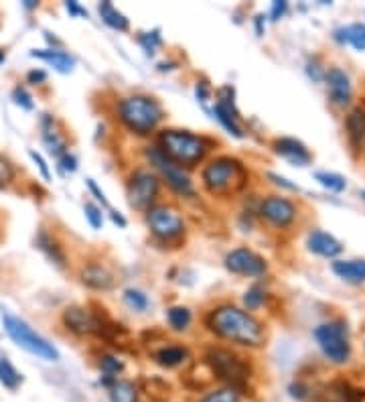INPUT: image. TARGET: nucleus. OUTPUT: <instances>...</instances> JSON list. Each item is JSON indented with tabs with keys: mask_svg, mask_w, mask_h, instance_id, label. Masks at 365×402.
<instances>
[{
	"mask_svg": "<svg viewBox=\"0 0 365 402\" xmlns=\"http://www.w3.org/2000/svg\"><path fill=\"white\" fill-rule=\"evenodd\" d=\"M207 327L221 339L243 348L264 346V325L248 311L233 305H221L207 315Z\"/></svg>",
	"mask_w": 365,
	"mask_h": 402,
	"instance_id": "nucleus-1",
	"label": "nucleus"
},
{
	"mask_svg": "<svg viewBox=\"0 0 365 402\" xmlns=\"http://www.w3.org/2000/svg\"><path fill=\"white\" fill-rule=\"evenodd\" d=\"M201 181L211 195L228 197L242 191L248 183V171L242 163L231 157H217L205 165Z\"/></svg>",
	"mask_w": 365,
	"mask_h": 402,
	"instance_id": "nucleus-2",
	"label": "nucleus"
},
{
	"mask_svg": "<svg viewBox=\"0 0 365 402\" xmlns=\"http://www.w3.org/2000/svg\"><path fill=\"white\" fill-rule=\"evenodd\" d=\"M118 118L130 133L150 134L164 118L162 106L150 96H128L118 102Z\"/></svg>",
	"mask_w": 365,
	"mask_h": 402,
	"instance_id": "nucleus-3",
	"label": "nucleus"
},
{
	"mask_svg": "<svg viewBox=\"0 0 365 402\" xmlns=\"http://www.w3.org/2000/svg\"><path fill=\"white\" fill-rule=\"evenodd\" d=\"M159 143H161L162 153L181 167L183 165L193 167V165L203 161V157L207 155V150L211 147V143L205 136L193 134L189 130H176V128L162 130L161 136H159Z\"/></svg>",
	"mask_w": 365,
	"mask_h": 402,
	"instance_id": "nucleus-4",
	"label": "nucleus"
},
{
	"mask_svg": "<svg viewBox=\"0 0 365 402\" xmlns=\"http://www.w3.org/2000/svg\"><path fill=\"white\" fill-rule=\"evenodd\" d=\"M0 317H2L4 331L9 334V337L18 348H23L28 354L41 358V360H47V362H57L59 360V351L53 348V344H49L43 335L37 334L27 321L14 317L11 313H4V311H2Z\"/></svg>",
	"mask_w": 365,
	"mask_h": 402,
	"instance_id": "nucleus-5",
	"label": "nucleus"
},
{
	"mask_svg": "<svg viewBox=\"0 0 365 402\" xmlns=\"http://www.w3.org/2000/svg\"><path fill=\"white\" fill-rule=\"evenodd\" d=\"M314 339L323 356L335 366H343L351 358V344H349V327L343 319L321 323L314 329Z\"/></svg>",
	"mask_w": 365,
	"mask_h": 402,
	"instance_id": "nucleus-6",
	"label": "nucleus"
},
{
	"mask_svg": "<svg viewBox=\"0 0 365 402\" xmlns=\"http://www.w3.org/2000/svg\"><path fill=\"white\" fill-rule=\"evenodd\" d=\"M205 360L211 366L213 374L219 380L228 382L233 390L245 386V382L250 378V366L238 354L226 348H211L207 351Z\"/></svg>",
	"mask_w": 365,
	"mask_h": 402,
	"instance_id": "nucleus-7",
	"label": "nucleus"
},
{
	"mask_svg": "<svg viewBox=\"0 0 365 402\" xmlns=\"http://www.w3.org/2000/svg\"><path fill=\"white\" fill-rule=\"evenodd\" d=\"M147 159H149L150 165L159 171L162 181L173 189L175 193L183 195V197H191V195L195 193L189 175L183 171L181 165H176L173 159H169V157L162 153L161 147H149V150H147Z\"/></svg>",
	"mask_w": 365,
	"mask_h": 402,
	"instance_id": "nucleus-8",
	"label": "nucleus"
},
{
	"mask_svg": "<svg viewBox=\"0 0 365 402\" xmlns=\"http://www.w3.org/2000/svg\"><path fill=\"white\" fill-rule=\"evenodd\" d=\"M161 191V179L149 169H136L128 183V203L136 212H149Z\"/></svg>",
	"mask_w": 365,
	"mask_h": 402,
	"instance_id": "nucleus-9",
	"label": "nucleus"
},
{
	"mask_svg": "<svg viewBox=\"0 0 365 402\" xmlns=\"http://www.w3.org/2000/svg\"><path fill=\"white\" fill-rule=\"evenodd\" d=\"M147 224L152 236L162 242H175L185 234V222L171 205H152L147 212Z\"/></svg>",
	"mask_w": 365,
	"mask_h": 402,
	"instance_id": "nucleus-10",
	"label": "nucleus"
},
{
	"mask_svg": "<svg viewBox=\"0 0 365 402\" xmlns=\"http://www.w3.org/2000/svg\"><path fill=\"white\" fill-rule=\"evenodd\" d=\"M226 268L233 274L242 277H262L266 274L268 264L260 254H256L250 248H236L226 256Z\"/></svg>",
	"mask_w": 365,
	"mask_h": 402,
	"instance_id": "nucleus-11",
	"label": "nucleus"
},
{
	"mask_svg": "<svg viewBox=\"0 0 365 402\" xmlns=\"http://www.w3.org/2000/svg\"><path fill=\"white\" fill-rule=\"evenodd\" d=\"M258 214L276 228H288L297 220V207H295L292 201L286 200V197L270 195L260 203Z\"/></svg>",
	"mask_w": 365,
	"mask_h": 402,
	"instance_id": "nucleus-12",
	"label": "nucleus"
},
{
	"mask_svg": "<svg viewBox=\"0 0 365 402\" xmlns=\"http://www.w3.org/2000/svg\"><path fill=\"white\" fill-rule=\"evenodd\" d=\"M63 323L68 325V329H71L73 334L80 335H92V334H102L104 331V321L94 315L92 311L83 307H68L63 311Z\"/></svg>",
	"mask_w": 365,
	"mask_h": 402,
	"instance_id": "nucleus-13",
	"label": "nucleus"
},
{
	"mask_svg": "<svg viewBox=\"0 0 365 402\" xmlns=\"http://www.w3.org/2000/svg\"><path fill=\"white\" fill-rule=\"evenodd\" d=\"M324 81H327V92H329L331 102L339 108L349 106L353 96L349 76L343 69H339V67H331L324 73Z\"/></svg>",
	"mask_w": 365,
	"mask_h": 402,
	"instance_id": "nucleus-14",
	"label": "nucleus"
},
{
	"mask_svg": "<svg viewBox=\"0 0 365 402\" xmlns=\"http://www.w3.org/2000/svg\"><path fill=\"white\" fill-rule=\"evenodd\" d=\"M274 150L290 163L295 167H307L311 163L312 155L309 153V148L305 147V143H300L298 138L292 136H282L274 143Z\"/></svg>",
	"mask_w": 365,
	"mask_h": 402,
	"instance_id": "nucleus-15",
	"label": "nucleus"
},
{
	"mask_svg": "<svg viewBox=\"0 0 365 402\" xmlns=\"http://www.w3.org/2000/svg\"><path fill=\"white\" fill-rule=\"evenodd\" d=\"M307 246L312 254L323 256V258H337L343 252V244L323 230H312L307 238Z\"/></svg>",
	"mask_w": 365,
	"mask_h": 402,
	"instance_id": "nucleus-16",
	"label": "nucleus"
},
{
	"mask_svg": "<svg viewBox=\"0 0 365 402\" xmlns=\"http://www.w3.org/2000/svg\"><path fill=\"white\" fill-rule=\"evenodd\" d=\"M213 114H216L217 122L236 138H243V130L242 126L238 124V112H236V106L233 102H230V98H223L219 96V100L213 106Z\"/></svg>",
	"mask_w": 365,
	"mask_h": 402,
	"instance_id": "nucleus-17",
	"label": "nucleus"
},
{
	"mask_svg": "<svg viewBox=\"0 0 365 402\" xmlns=\"http://www.w3.org/2000/svg\"><path fill=\"white\" fill-rule=\"evenodd\" d=\"M333 272L339 279L351 284H364L365 282V260L355 258V260H335L333 264Z\"/></svg>",
	"mask_w": 365,
	"mask_h": 402,
	"instance_id": "nucleus-18",
	"label": "nucleus"
},
{
	"mask_svg": "<svg viewBox=\"0 0 365 402\" xmlns=\"http://www.w3.org/2000/svg\"><path fill=\"white\" fill-rule=\"evenodd\" d=\"M81 281L95 291H108L110 287L114 284V277H112L108 268H104L102 264H90L88 268H83Z\"/></svg>",
	"mask_w": 365,
	"mask_h": 402,
	"instance_id": "nucleus-19",
	"label": "nucleus"
},
{
	"mask_svg": "<svg viewBox=\"0 0 365 402\" xmlns=\"http://www.w3.org/2000/svg\"><path fill=\"white\" fill-rule=\"evenodd\" d=\"M33 57H37L41 61L53 66L59 73H71L73 67H75V59L65 51H59V49H41V51H33Z\"/></svg>",
	"mask_w": 365,
	"mask_h": 402,
	"instance_id": "nucleus-20",
	"label": "nucleus"
},
{
	"mask_svg": "<svg viewBox=\"0 0 365 402\" xmlns=\"http://www.w3.org/2000/svg\"><path fill=\"white\" fill-rule=\"evenodd\" d=\"M361 398H364L361 390H353L349 384L335 382L327 388V392H323L319 402H359Z\"/></svg>",
	"mask_w": 365,
	"mask_h": 402,
	"instance_id": "nucleus-21",
	"label": "nucleus"
},
{
	"mask_svg": "<svg viewBox=\"0 0 365 402\" xmlns=\"http://www.w3.org/2000/svg\"><path fill=\"white\" fill-rule=\"evenodd\" d=\"M347 136L353 147H359L365 138V110L364 108H353L345 120Z\"/></svg>",
	"mask_w": 365,
	"mask_h": 402,
	"instance_id": "nucleus-22",
	"label": "nucleus"
},
{
	"mask_svg": "<svg viewBox=\"0 0 365 402\" xmlns=\"http://www.w3.org/2000/svg\"><path fill=\"white\" fill-rule=\"evenodd\" d=\"M187 358H189V351L181 346H166L154 354V362L162 368H176V366L187 362Z\"/></svg>",
	"mask_w": 365,
	"mask_h": 402,
	"instance_id": "nucleus-23",
	"label": "nucleus"
},
{
	"mask_svg": "<svg viewBox=\"0 0 365 402\" xmlns=\"http://www.w3.org/2000/svg\"><path fill=\"white\" fill-rule=\"evenodd\" d=\"M97 13H100L102 21H104L108 27L116 29V31H128V27H130L128 19H126L112 2H108V0H104V2L97 4Z\"/></svg>",
	"mask_w": 365,
	"mask_h": 402,
	"instance_id": "nucleus-24",
	"label": "nucleus"
},
{
	"mask_svg": "<svg viewBox=\"0 0 365 402\" xmlns=\"http://www.w3.org/2000/svg\"><path fill=\"white\" fill-rule=\"evenodd\" d=\"M110 402H138V392H136L132 382L126 380H116L110 386Z\"/></svg>",
	"mask_w": 365,
	"mask_h": 402,
	"instance_id": "nucleus-25",
	"label": "nucleus"
},
{
	"mask_svg": "<svg viewBox=\"0 0 365 402\" xmlns=\"http://www.w3.org/2000/svg\"><path fill=\"white\" fill-rule=\"evenodd\" d=\"M23 382V376L18 374V370L6 358H0V384L4 388L16 390Z\"/></svg>",
	"mask_w": 365,
	"mask_h": 402,
	"instance_id": "nucleus-26",
	"label": "nucleus"
},
{
	"mask_svg": "<svg viewBox=\"0 0 365 402\" xmlns=\"http://www.w3.org/2000/svg\"><path fill=\"white\" fill-rule=\"evenodd\" d=\"M314 181L324 187L327 191H333V193H341L343 189L347 187V181H345V177L339 173H329V171H319V173H314Z\"/></svg>",
	"mask_w": 365,
	"mask_h": 402,
	"instance_id": "nucleus-27",
	"label": "nucleus"
},
{
	"mask_svg": "<svg viewBox=\"0 0 365 402\" xmlns=\"http://www.w3.org/2000/svg\"><path fill=\"white\" fill-rule=\"evenodd\" d=\"M191 319L193 315L187 307H171L166 311V321L175 331H185L191 325Z\"/></svg>",
	"mask_w": 365,
	"mask_h": 402,
	"instance_id": "nucleus-28",
	"label": "nucleus"
},
{
	"mask_svg": "<svg viewBox=\"0 0 365 402\" xmlns=\"http://www.w3.org/2000/svg\"><path fill=\"white\" fill-rule=\"evenodd\" d=\"M43 140H45V145L49 148V153L57 157V159H61L68 150H65V143L57 136L53 128H47V126H43Z\"/></svg>",
	"mask_w": 365,
	"mask_h": 402,
	"instance_id": "nucleus-29",
	"label": "nucleus"
},
{
	"mask_svg": "<svg viewBox=\"0 0 365 402\" xmlns=\"http://www.w3.org/2000/svg\"><path fill=\"white\" fill-rule=\"evenodd\" d=\"M345 39L351 45L355 51H365V25L364 23H355L345 27Z\"/></svg>",
	"mask_w": 365,
	"mask_h": 402,
	"instance_id": "nucleus-30",
	"label": "nucleus"
},
{
	"mask_svg": "<svg viewBox=\"0 0 365 402\" xmlns=\"http://www.w3.org/2000/svg\"><path fill=\"white\" fill-rule=\"evenodd\" d=\"M39 248L43 250V252H45V254L49 256L53 262H57L59 267H63V264H65V256H63V252H61V248H59V246H57V244H55V242L51 240L47 234H41L39 236Z\"/></svg>",
	"mask_w": 365,
	"mask_h": 402,
	"instance_id": "nucleus-31",
	"label": "nucleus"
},
{
	"mask_svg": "<svg viewBox=\"0 0 365 402\" xmlns=\"http://www.w3.org/2000/svg\"><path fill=\"white\" fill-rule=\"evenodd\" d=\"M264 299H266V293H264V289L260 287V284H252L248 291H245V295H243V305L248 311H256L264 305Z\"/></svg>",
	"mask_w": 365,
	"mask_h": 402,
	"instance_id": "nucleus-32",
	"label": "nucleus"
},
{
	"mask_svg": "<svg viewBox=\"0 0 365 402\" xmlns=\"http://www.w3.org/2000/svg\"><path fill=\"white\" fill-rule=\"evenodd\" d=\"M124 303L134 311H147L149 307V297L138 289H126L124 291Z\"/></svg>",
	"mask_w": 365,
	"mask_h": 402,
	"instance_id": "nucleus-33",
	"label": "nucleus"
},
{
	"mask_svg": "<svg viewBox=\"0 0 365 402\" xmlns=\"http://www.w3.org/2000/svg\"><path fill=\"white\" fill-rule=\"evenodd\" d=\"M201 402H242V401H240L238 390L219 388V390H213V392H209V394H205Z\"/></svg>",
	"mask_w": 365,
	"mask_h": 402,
	"instance_id": "nucleus-34",
	"label": "nucleus"
},
{
	"mask_svg": "<svg viewBox=\"0 0 365 402\" xmlns=\"http://www.w3.org/2000/svg\"><path fill=\"white\" fill-rule=\"evenodd\" d=\"M83 212H85V220L90 222L92 228L102 230V226H104V215H102V210L97 205H94L92 201H88L83 205Z\"/></svg>",
	"mask_w": 365,
	"mask_h": 402,
	"instance_id": "nucleus-35",
	"label": "nucleus"
},
{
	"mask_svg": "<svg viewBox=\"0 0 365 402\" xmlns=\"http://www.w3.org/2000/svg\"><path fill=\"white\" fill-rule=\"evenodd\" d=\"M138 43L144 47L147 53H154V49L161 45V35H159V31H152V33H140V35H138Z\"/></svg>",
	"mask_w": 365,
	"mask_h": 402,
	"instance_id": "nucleus-36",
	"label": "nucleus"
},
{
	"mask_svg": "<svg viewBox=\"0 0 365 402\" xmlns=\"http://www.w3.org/2000/svg\"><path fill=\"white\" fill-rule=\"evenodd\" d=\"M100 368H102L104 374L114 378V374H118V372L124 370V364H122L118 358H114V356H104L102 362H100Z\"/></svg>",
	"mask_w": 365,
	"mask_h": 402,
	"instance_id": "nucleus-37",
	"label": "nucleus"
},
{
	"mask_svg": "<svg viewBox=\"0 0 365 402\" xmlns=\"http://www.w3.org/2000/svg\"><path fill=\"white\" fill-rule=\"evenodd\" d=\"M13 100L16 106H21L23 110H33V98L28 94L23 86H16L13 90Z\"/></svg>",
	"mask_w": 365,
	"mask_h": 402,
	"instance_id": "nucleus-38",
	"label": "nucleus"
},
{
	"mask_svg": "<svg viewBox=\"0 0 365 402\" xmlns=\"http://www.w3.org/2000/svg\"><path fill=\"white\" fill-rule=\"evenodd\" d=\"M28 157L35 161V165L39 167V171H41V175H43V179L45 181H49L51 179V173H49V167H47V163L43 161V157H41L39 153H35V150H28Z\"/></svg>",
	"mask_w": 365,
	"mask_h": 402,
	"instance_id": "nucleus-39",
	"label": "nucleus"
},
{
	"mask_svg": "<svg viewBox=\"0 0 365 402\" xmlns=\"http://www.w3.org/2000/svg\"><path fill=\"white\" fill-rule=\"evenodd\" d=\"M11 179H13V167L0 157V185H6Z\"/></svg>",
	"mask_w": 365,
	"mask_h": 402,
	"instance_id": "nucleus-40",
	"label": "nucleus"
},
{
	"mask_svg": "<svg viewBox=\"0 0 365 402\" xmlns=\"http://www.w3.org/2000/svg\"><path fill=\"white\" fill-rule=\"evenodd\" d=\"M268 179H272V183H274V185H278V187L288 189V191H298L297 185H295V183H290V181H288V179H284L282 175L268 173Z\"/></svg>",
	"mask_w": 365,
	"mask_h": 402,
	"instance_id": "nucleus-41",
	"label": "nucleus"
},
{
	"mask_svg": "<svg viewBox=\"0 0 365 402\" xmlns=\"http://www.w3.org/2000/svg\"><path fill=\"white\" fill-rule=\"evenodd\" d=\"M59 163H61V169H63L65 173H73V171L78 169V159H75L73 155H69V153H65V155L59 159Z\"/></svg>",
	"mask_w": 365,
	"mask_h": 402,
	"instance_id": "nucleus-42",
	"label": "nucleus"
},
{
	"mask_svg": "<svg viewBox=\"0 0 365 402\" xmlns=\"http://www.w3.org/2000/svg\"><path fill=\"white\" fill-rule=\"evenodd\" d=\"M286 9H288V4L284 2V0H276L274 4H272V11H270V21H280L286 13Z\"/></svg>",
	"mask_w": 365,
	"mask_h": 402,
	"instance_id": "nucleus-43",
	"label": "nucleus"
},
{
	"mask_svg": "<svg viewBox=\"0 0 365 402\" xmlns=\"http://www.w3.org/2000/svg\"><path fill=\"white\" fill-rule=\"evenodd\" d=\"M88 187H90V191H92V193H94V195H95V200L102 201V205H106V207H108V205H110L108 200H106V195H104V191H102V189H100V187H97V185H95L94 179H88Z\"/></svg>",
	"mask_w": 365,
	"mask_h": 402,
	"instance_id": "nucleus-44",
	"label": "nucleus"
},
{
	"mask_svg": "<svg viewBox=\"0 0 365 402\" xmlns=\"http://www.w3.org/2000/svg\"><path fill=\"white\" fill-rule=\"evenodd\" d=\"M195 96H197V100L205 104L207 100H209V88H207V83L205 81H199L197 86H195Z\"/></svg>",
	"mask_w": 365,
	"mask_h": 402,
	"instance_id": "nucleus-45",
	"label": "nucleus"
},
{
	"mask_svg": "<svg viewBox=\"0 0 365 402\" xmlns=\"http://www.w3.org/2000/svg\"><path fill=\"white\" fill-rule=\"evenodd\" d=\"M27 80L31 81V83H43V81L47 80V73L45 71H37V69H33V71H28Z\"/></svg>",
	"mask_w": 365,
	"mask_h": 402,
	"instance_id": "nucleus-46",
	"label": "nucleus"
},
{
	"mask_svg": "<svg viewBox=\"0 0 365 402\" xmlns=\"http://www.w3.org/2000/svg\"><path fill=\"white\" fill-rule=\"evenodd\" d=\"M65 9H68L71 14H75V16H88V11H83L80 4L73 2V0H71V2H65Z\"/></svg>",
	"mask_w": 365,
	"mask_h": 402,
	"instance_id": "nucleus-47",
	"label": "nucleus"
},
{
	"mask_svg": "<svg viewBox=\"0 0 365 402\" xmlns=\"http://www.w3.org/2000/svg\"><path fill=\"white\" fill-rule=\"evenodd\" d=\"M290 394H292L295 398H298V401H302V398H307V388L298 382V384H292V386H290Z\"/></svg>",
	"mask_w": 365,
	"mask_h": 402,
	"instance_id": "nucleus-48",
	"label": "nucleus"
},
{
	"mask_svg": "<svg viewBox=\"0 0 365 402\" xmlns=\"http://www.w3.org/2000/svg\"><path fill=\"white\" fill-rule=\"evenodd\" d=\"M112 220H114L120 228H126V217H124L120 212H112Z\"/></svg>",
	"mask_w": 365,
	"mask_h": 402,
	"instance_id": "nucleus-49",
	"label": "nucleus"
},
{
	"mask_svg": "<svg viewBox=\"0 0 365 402\" xmlns=\"http://www.w3.org/2000/svg\"><path fill=\"white\" fill-rule=\"evenodd\" d=\"M262 25H264V16L262 14H258L256 16V33L262 37L264 35V31H262Z\"/></svg>",
	"mask_w": 365,
	"mask_h": 402,
	"instance_id": "nucleus-50",
	"label": "nucleus"
},
{
	"mask_svg": "<svg viewBox=\"0 0 365 402\" xmlns=\"http://www.w3.org/2000/svg\"><path fill=\"white\" fill-rule=\"evenodd\" d=\"M25 6H27V9H35V6H37V2H35V0H27V2H25Z\"/></svg>",
	"mask_w": 365,
	"mask_h": 402,
	"instance_id": "nucleus-51",
	"label": "nucleus"
},
{
	"mask_svg": "<svg viewBox=\"0 0 365 402\" xmlns=\"http://www.w3.org/2000/svg\"><path fill=\"white\" fill-rule=\"evenodd\" d=\"M4 59H6V57H4V53H2V51H0V63H2V61H4Z\"/></svg>",
	"mask_w": 365,
	"mask_h": 402,
	"instance_id": "nucleus-52",
	"label": "nucleus"
},
{
	"mask_svg": "<svg viewBox=\"0 0 365 402\" xmlns=\"http://www.w3.org/2000/svg\"><path fill=\"white\" fill-rule=\"evenodd\" d=\"M361 197H364V200H365V189H364V191H361Z\"/></svg>",
	"mask_w": 365,
	"mask_h": 402,
	"instance_id": "nucleus-53",
	"label": "nucleus"
}]
</instances>
